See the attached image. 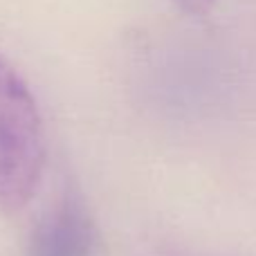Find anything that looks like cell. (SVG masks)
I'll return each mask as SVG.
<instances>
[{
    "label": "cell",
    "instance_id": "obj_1",
    "mask_svg": "<svg viewBox=\"0 0 256 256\" xmlns=\"http://www.w3.org/2000/svg\"><path fill=\"white\" fill-rule=\"evenodd\" d=\"M45 164V130L36 99L0 54V212H18L34 196Z\"/></svg>",
    "mask_w": 256,
    "mask_h": 256
},
{
    "label": "cell",
    "instance_id": "obj_2",
    "mask_svg": "<svg viewBox=\"0 0 256 256\" xmlns=\"http://www.w3.org/2000/svg\"><path fill=\"white\" fill-rule=\"evenodd\" d=\"M97 227L84 198L68 189L36 222L27 256H94Z\"/></svg>",
    "mask_w": 256,
    "mask_h": 256
},
{
    "label": "cell",
    "instance_id": "obj_3",
    "mask_svg": "<svg viewBox=\"0 0 256 256\" xmlns=\"http://www.w3.org/2000/svg\"><path fill=\"white\" fill-rule=\"evenodd\" d=\"M171 2L176 4L178 9H182L184 14L196 16V14H204L216 0H171Z\"/></svg>",
    "mask_w": 256,
    "mask_h": 256
}]
</instances>
